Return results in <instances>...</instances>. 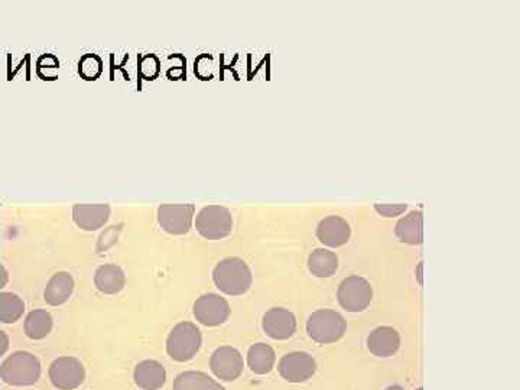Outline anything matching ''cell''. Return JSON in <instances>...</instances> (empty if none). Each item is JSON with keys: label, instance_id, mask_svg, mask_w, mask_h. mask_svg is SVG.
I'll list each match as a JSON object with an SVG mask.
<instances>
[{"label": "cell", "instance_id": "ac0fdd59", "mask_svg": "<svg viewBox=\"0 0 520 390\" xmlns=\"http://www.w3.org/2000/svg\"><path fill=\"white\" fill-rule=\"evenodd\" d=\"M396 237L407 244H422L423 242V214L422 211H411L397 220L395 226Z\"/></svg>", "mask_w": 520, "mask_h": 390}, {"label": "cell", "instance_id": "f546056e", "mask_svg": "<svg viewBox=\"0 0 520 390\" xmlns=\"http://www.w3.org/2000/svg\"><path fill=\"white\" fill-rule=\"evenodd\" d=\"M386 390H403V387H400L397 384H393V386H389Z\"/></svg>", "mask_w": 520, "mask_h": 390}, {"label": "cell", "instance_id": "f1b7e54d", "mask_svg": "<svg viewBox=\"0 0 520 390\" xmlns=\"http://www.w3.org/2000/svg\"><path fill=\"white\" fill-rule=\"evenodd\" d=\"M422 267H423V263L420 262L419 263V266H418V270H416V273H418V282H419V285H422Z\"/></svg>", "mask_w": 520, "mask_h": 390}, {"label": "cell", "instance_id": "3957f363", "mask_svg": "<svg viewBox=\"0 0 520 390\" xmlns=\"http://www.w3.org/2000/svg\"><path fill=\"white\" fill-rule=\"evenodd\" d=\"M201 344L200 328L196 324L184 321L171 329L166 338V353L173 361L185 363L197 356Z\"/></svg>", "mask_w": 520, "mask_h": 390}, {"label": "cell", "instance_id": "5b68a950", "mask_svg": "<svg viewBox=\"0 0 520 390\" xmlns=\"http://www.w3.org/2000/svg\"><path fill=\"white\" fill-rule=\"evenodd\" d=\"M196 228L207 240H220L233 231V217L223 205H207L197 214Z\"/></svg>", "mask_w": 520, "mask_h": 390}, {"label": "cell", "instance_id": "d6986e66", "mask_svg": "<svg viewBox=\"0 0 520 390\" xmlns=\"http://www.w3.org/2000/svg\"><path fill=\"white\" fill-rule=\"evenodd\" d=\"M74 292V278L68 272H56L48 281L44 290V299L52 306L65 304Z\"/></svg>", "mask_w": 520, "mask_h": 390}, {"label": "cell", "instance_id": "8fae6325", "mask_svg": "<svg viewBox=\"0 0 520 390\" xmlns=\"http://www.w3.org/2000/svg\"><path fill=\"white\" fill-rule=\"evenodd\" d=\"M194 212V204H162L158 208V223L164 231L181 236L189 231Z\"/></svg>", "mask_w": 520, "mask_h": 390}, {"label": "cell", "instance_id": "7a4b0ae2", "mask_svg": "<svg viewBox=\"0 0 520 390\" xmlns=\"http://www.w3.org/2000/svg\"><path fill=\"white\" fill-rule=\"evenodd\" d=\"M41 377V363L28 351H16L0 366V379L15 387L32 386Z\"/></svg>", "mask_w": 520, "mask_h": 390}, {"label": "cell", "instance_id": "9a60e30c", "mask_svg": "<svg viewBox=\"0 0 520 390\" xmlns=\"http://www.w3.org/2000/svg\"><path fill=\"white\" fill-rule=\"evenodd\" d=\"M368 348L376 357H392L400 348V336L393 327H379L369 334Z\"/></svg>", "mask_w": 520, "mask_h": 390}, {"label": "cell", "instance_id": "44dd1931", "mask_svg": "<svg viewBox=\"0 0 520 390\" xmlns=\"http://www.w3.org/2000/svg\"><path fill=\"white\" fill-rule=\"evenodd\" d=\"M308 269L317 278H331L338 269V256L329 249H315L308 256Z\"/></svg>", "mask_w": 520, "mask_h": 390}, {"label": "cell", "instance_id": "8992f818", "mask_svg": "<svg viewBox=\"0 0 520 390\" xmlns=\"http://www.w3.org/2000/svg\"><path fill=\"white\" fill-rule=\"evenodd\" d=\"M337 299L347 312H361L369 308L373 299V288L361 276L345 278L338 286Z\"/></svg>", "mask_w": 520, "mask_h": 390}, {"label": "cell", "instance_id": "2e32d148", "mask_svg": "<svg viewBox=\"0 0 520 390\" xmlns=\"http://www.w3.org/2000/svg\"><path fill=\"white\" fill-rule=\"evenodd\" d=\"M133 379L142 390H159L166 383V370L157 360H145L134 368Z\"/></svg>", "mask_w": 520, "mask_h": 390}, {"label": "cell", "instance_id": "e0dca14e", "mask_svg": "<svg viewBox=\"0 0 520 390\" xmlns=\"http://www.w3.org/2000/svg\"><path fill=\"white\" fill-rule=\"evenodd\" d=\"M94 285L104 295H116L123 290L126 285V275L120 266L107 263L95 270Z\"/></svg>", "mask_w": 520, "mask_h": 390}, {"label": "cell", "instance_id": "4316f807", "mask_svg": "<svg viewBox=\"0 0 520 390\" xmlns=\"http://www.w3.org/2000/svg\"><path fill=\"white\" fill-rule=\"evenodd\" d=\"M0 338H2V348H0V356H3L6 353L8 347H9V338H8L5 331H0Z\"/></svg>", "mask_w": 520, "mask_h": 390}, {"label": "cell", "instance_id": "6da1fadb", "mask_svg": "<svg viewBox=\"0 0 520 390\" xmlns=\"http://www.w3.org/2000/svg\"><path fill=\"white\" fill-rule=\"evenodd\" d=\"M216 286L226 295H243L252 286L253 275L247 263L240 258H226L213 270Z\"/></svg>", "mask_w": 520, "mask_h": 390}, {"label": "cell", "instance_id": "603a6c76", "mask_svg": "<svg viewBox=\"0 0 520 390\" xmlns=\"http://www.w3.org/2000/svg\"><path fill=\"white\" fill-rule=\"evenodd\" d=\"M172 390H226L219 382L203 372H185L175 377Z\"/></svg>", "mask_w": 520, "mask_h": 390}, {"label": "cell", "instance_id": "cb8c5ba5", "mask_svg": "<svg viewBox=\"0 0 520 390\" xmlns=\"http://www.w3.org/2000/svg\"><path fill=\"white\" fill-rule=\"evenodd\" d=\"M25 312V302L13 292L0 294V321L3 324H15L21 320Z\"/></svg>", "mask_w": 520, "mask_h": 390}, {"label": "cell", "instance_id": "4dcf8cb0", "mask_svg": "<svg viewBox=\"0 0 520 390\" xmlns=\"http://www.w3.org/2000/svg\"><path fill=\"white\" fill-rule=\"evenodd\" d=\"M416 390H423V389H416Z\"/></svg>", "mask_w": 520, "mask_h": 390}, {"label": "cell", "instance_id": "484cf974", "mask_svg": "<svg viewBox=\"0 0 520 390\" xmlns=\"http://www.w3.org/2000/svg\"><path fill=\"white\" fill-rule=\"evenodd\" d=\"M407 204H375V210L383 217H397L407 211Z\"/></svg>", "mask_w": 520, "mask_h": 390}, {"label": "cell", "instance_id": "83f0119b", "mask_svg": "<svg viewBox=\"0 0 520 390\" xmlns=\"http://www.w3.org/2000/svg\"><path fill=\"white\" fill-rule=\"evenodd\" d=\"M2 282H0V288H3L5 285H6V282H8V272H6V267L5 266H2Z\"/></svg>", "mask_w": 520, "mask_h": 390}, {"label": "cell", "instance_id": "277c9868", "mask_svg": "<svg viewBox=\"0 0 520 390\" xmlns=\"http://www.w3.org/2000/svg\"><path fill=\"white\" fill-rule=\"evenodd\" d=\"M347 331V322L334 309H318L306 321V334L318 344H333L341 340Z\"/></svg>", "mask_w": 520, "mask_h": 390}, {"label": "cell", "instance_id": "7402d4cb", "mask_svg": "<svg viewBox=\"0 0 520 390\" xmlns=\"http://www.w3.org/2000/svg\"><path fill=\"white\" fill-rule=\"evenodd\" d=\"M52 317L45 309H33L25 318V334L31 340H44L52 331Z\"/></svg>", "mask_w": 520, "mask_h": 390}, {"label": "cell", "instance_id": "52a82bcc", "mask_svg": "<svg viewBox=\"0 0 520 390\" xmlns=\"http://www.w3.org/2000/svg\"><path fill=\"white\" fill-rule=\"evenodd\" d=\"M48 377L58 390H74L80 387L86 379V368L75 357H58L48 370Z\"/></svg>", "mask_w": 520, "mask_h": 390}, {"label": "cell", "instance_id": "d4e9b609", "mask_svg": "<svg viewBox=\"0 0 520 390\" xmlns=\"http://www.w3.org/2000/svg\"><path fill=\"white\" fill-rule=\"evenodd\" d=\"M103 71V61L97 55L86 54L79 63V72L86 80H97Z\"/></svg>", "mask_w": 520, "mask_h": 390}, {"label": "cell", "instance_id": "5bb4252c", "mask_svg": "<svg viewBox=\"0 0 520 390\" xmlns=\"http://www.w3.org/2000/svg\"><path fill=\"white\" fill-rule=\"evenodd\" d=\"M352 227L344 219L338 216H330L318 223L317 237L329 247H340L350 240Z\"/></svg>", "mask_w": 520, "mask_h": 390}, {"label": "cell", "instance_id": "9c48e42d", "mask_svg": "<svg viewBox=\"0 0 520 390\" xmlns=\"http://www.w3.org/2000/svg\"><path fill=\"white\" fill-rule=\"evenodd\" d=\"M192 314L205 327H219L228 320L231 309L226 298L217 294H205L194 302Z\"/></svg>", "mask_w": 520, "mask_h": 390}, {"label": "cell", "instance_id": "ffe728a7", "mask_svg": "<svg viewBox=\"0 0 520 390\" xmlns=\"http://www.w3.org/2000/svg\"><path fill=\"white\" fill-rule=\"evenodd\" d=\"M276 363L275 350L265 343L253 344L247 351V366L255 375L271 373Z\"/></svg>", "mask_w": 520, "mask_h": 390}, {"label": "cell", "instance_id": "30bf717a", "mask_svg": "<svg viewBox=\"0 0 520 390\" xmlns=\"http://www.w3.org/2000/svg\"><path fill=\"white\" fill-rule=\"evenodd\" d=\"M210 368L217 379L223 382H235L243 373L244 360L237 348L223 345L211 356Z\"/></svg>", "mask_w": 520, "mask_h": 390}, {"label": "cell", "instance_id": "4fadbf2b", "mask_svg": "<svg viewBox=\"0 0 520 390\" xmlns=\"http://www.w3.org/2000/svg\"><path fill=\"white\" fill-rule=\"evenodd\" d=\"M110 211L109 204H75L72 207V220L81 230L94 231L109 221Z\"/></svg>", "mask_w": 520, "mask_h": 390}, {"label": "cell", "instance_id": "7c38bea8", "mask_svg": "<svg viewBox=\"0 0 520 390\" xmlns=\"http://www.w3.org/2000/svg\"><path fill=\"white\" fill-rule=\"evenodd\" d=\"M262 328L272 340H289L297 333V318L289 309L272 308L263 315Z\"/></svg>", "mask_w": 520, "mask_h": 390}, {"label": "cell", "instance_id": "ba28073f", "mask_svg": "<svg viewBox=\"0 0 520 390\" xmlns=\"http://www.w3.org/2000/svg\"><path fill=\"white\" fill-rule=\"evenodd\" d=\"M278 372L289 383H305L317 372L315 359L305 351H294L283 356L278 364Z\"/></svg>", "mask_w": 520, "mask_h": 390}]
</instances>
